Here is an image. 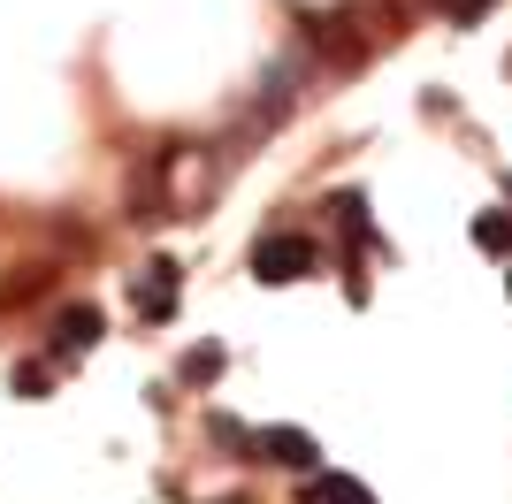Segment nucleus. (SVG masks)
Segmentation results:
<instances>
[{
	"mask_svg": "<svg viewBox=\"0 0 512 504\" xmlns=\"http://www.w3.org/2000/svg\"><path fill=\"white\" fill-rule=\"evenodd\" d=\"M306 504H375V489L352 474H321V482H306Z\"/></svg>",
	"mask_w": 512,
	"mask_h": 504,
	"instance_id": "39448f33",
	"label": "nucleus"
},
{
	"mask_svg": "<svg viewBox=\"0 0 512 504\" xmlns=\"http://www.w3.org/2000/svg\"><path fill=\"white\" fill-rule=\"evenodd\" d=\"M138 314H146V321L176 314V260H153V268L138 275Z\"/></svg>",
	"mask_w": 512,
	"mask_h": 504,
	"instance_id": "7ed1b4c3",
	"label": "nucleus"
},
{
	"mask_svg": "<svg viewBox=\"0 0 512 504\" xmlns=\"http://www.w3.org/2000/svg\"><path fill=\"white\" fill-rule=\"evenodd\" d=\"M100 306H69L62 321H54V344H62V359H77V352H92V344H100Z\"/></svg>",
	"mask_w": 512,
	"mask_h": 504,
	"instance_id": "20e7f679",
	"label": "nucleus"
},
{
	"mask_svg": "<svg viewBox=\"0 0 512 504\" xmlns=\"http://www.w3.org/2000/svg\"><path fill=\"white\" fill-rule=\"evenodd\" d=\"M260 459H268V466H291V474H314V466H321V443L306 436V428H268V436H260Z\"/></svg>",
	"mask_w": 512,
	"mask_h": 504,
	"instance_id": "f03ea898",
	"label": "nucleus"
},
{
	"mask_svg": "<svg viewBox=\"0 0 512 504\" xmlns=\"http://www.w3.org/2000/svg\"><path fill=\"white\" fill-rule=\"evenodd\" d=\"M253 275L260 283H299V275H314V245L291 237V230H268L253 245Z\"/></svg>",
	"mask_w": 512,
	"mask_h": 504,
	"instance_id": "f257e3e1",
	"label": "nucleus"
},
{
	"mask_svg": "<svg viewBox=\"0 0 512 504\" xmlns=\"http://www.w3.org/2000/svg\"><path fill=\"white\" fill-rule=\"evenodd\" d=\"M505 298H512V275H505Z\"/></svg>",
	"mask_w": 512,
	"mask_h": 504,
	"instance_id": "9b49d317",
	"label": "nucleus"
},
{
	"mask_svg": "<svg viewBox=\"0 0 512 504\" xmlns=\"http://www.w3.org/2000/svg\"><path fill=\"white\" fill-rule=\"evenodd\" d=\"M436 8H444L451 23H474V16H482V8H490V0H436Z\"/></svg>",
	"mask_w": 512,
	"mask_h": 504,
	"instance_id": "9d476101",
	"label": "nucleus"
},
{
	"mask_svg": "<svg viewBox=\"0 0 512 504\" xmlns=\"http://www.w3.org/2000/svg\"><path fill=\"white\" fill-rule=\"evenodd\" d=\"M214 367H222V352H214V344H199V352L184 359V382H214Z\"/></svg>",
	"mask_w": 512,
	"mask_h": 504,
	"instance_id": "1a4fd4ad",
	"label": "nucleus"
},
{
	"mask_svg": "<svg viewBox=\"0 0 512 504\" xmlns=\"http://www.w3.org/2000/svg\"><path fill=\"white\" fill-rule=\"evenodd\" d=\"M207 428H214V443H222V451H237V459H245V451H260V436H245V428H237L230 413H214Z\"/></svg>",
	"mask_w": 512,
	"mask_h": 504,
	"instance_id": "6e6552de",
	"label": "nucleus"
},
{
	"mask_svg": "<svg viewBox=\"0 0 512 504\" xmlns=\"http://www.w3.org/2000/svg\"><path fill=\"white\" fill-rule=\"evenodd\" d=\"M474 245L482 252H512V214H474Z\"/></svg>",
	"mask_w": 512,
	"mask_h": 504,
	"instance_id": "0eeeda50",
	"label": "nucleus"
},
{
	"mask_svg": "<svg viewBox=\"0 0 512 504\" xmlns=\"http://www.w3.org/2000/svg\"><path fill=\"white\" fill-rule=\"evenodd\" d=\"M329 214H337L352 237H375V230H367V191H337V199H329Z\"/></svg>",
	"mask_w": 512,
	"mask_h": 504,
	"instance_id": "423d86ee",
	"label": "nucleus"
}]
</instances>
